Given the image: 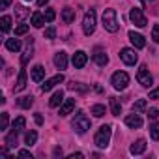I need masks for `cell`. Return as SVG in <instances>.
<instances>
[{
	"label": "cell",
	"instance_id": "obj_41",
	"mask_svg": "<svg viewBox=\"0 0 159 159\" xmlns=\"http://www.w3.org/2000/svg\"><path fill=\"white\" fill-rule=\"evenodd\" d=\"M150 99H159V88H153L150 92Z\"/></svg>",
	"mask_w": 159,
	"mask_h": 159
},
{
	"label": "cell",
	"instance_id": "obj_10",
	"mask_svg": "<svg viewBox=\"0 0 159 159\" xmlns=\"http://www.w3.org/2000/svg\"><path fill=\"white\" fill-rule=\"evenodd\" d=\"M127 36H129V41L133 43V47H135V49H142V47L146 45V39H144V36H142V34H139V32L131 30Z\"/></svg>",
	"mask_w": 159,
	"mask_h": 159
},
{
	"label": "cell",
	"instance_id": "obj_43",
	"mask_svg": "<svg viewBox=\"0 0 159 159\" xmlns=\"http://www.w3.org/2000/svg\"><path fill=\"white\" fill-rule=\"evenodd\" d=\"M11 2H13V0H2V2H0V8H2V10H6V8L11 4Z\"/></svg>",
	"mask_w": 159,
	"mask_h": 159
},
{
	"label": "cell",
	"instance_id": "obj_3",
	"mask_svg": "<svg viewBox=\"0 0 159 159\" xmlns=\"http://www.w3.org/2000/svg\"><path fill=\"white\" fill-rule=\"evenodd\" d=\"M71 127H73L79 135H83V133H86V131L90 129V120L86 118L84 112H77L75 118H73V122H71Z\"/></svg>",
	"mask_w": 159,
	"mask_h": 159
},
{
	"label": "cell",
	"instance_id": "obj_37",
	"mask_svg": "<svg viewBox=\"0 0 159 159\" xmlns=\"http://www.w3.org/2000/svg\"><path fill=\"white\" fill-rule=\"evenodd\" d=\"M43 15H45V21H47V23H51V21H54V17H56V13H54V10H51V8H49V10H45V13H43Z\"/></svg>",
	"mask_w": 159,
	"mask_h": 159
},
{
	"label": "cell",
	"instance_id": "obj_33",
	"mask_svg": "<svg viewBox=\"0 0 159 159\" xmlns=\"http://www.w3.org/2000/svg\"><path fill=\"white\" fill-rule=\"evenodd\" d=\"M67 88H69V90H77V92H81V94L88 92V86H84L83 83H71V84H69Z\"/></svg>",
	"mask_w": 159,
	"mask_h": 159
},
{
	"label": "cell",
	"instance_id": "obj_25",
	"mask_svg": "<svg viewBox=\"0 0 159 159\" xmlns=\"http://www.w3.org/2000/svg\"><path fill=\"white\" fill-rule=\"evenodd\" d=\"M32 43H34V41H32V38H30V39L26 41V51H25V54H23V58H21V64H23V66L32 58Z\"/></svg>",
	"mask_w": 159,
	"mask_h": 159
},
{
	"label": "cell",
	"instance_id": "obj_39",
	"mask_svg": "<svg viewBox=\"0 0 159 159\" xmlns=\"http://www.w3.org/2000/svg\"><path fill=\"white\" fill-rule=\"evenodd\" d=\"M152 39L155 43H159V25H153V28H152Z\"/></svg>",
	"mask_w": 159,
	"mask_h": 159
},
{
	"label": "cell",
	"instance_id": "obj_14",
	"mask_svg": "<svg viewBox=\"0 0 159 159\" xmlns=\"http://www.w3.org/2000/svg\"><path fill=\"white\" fill-rule=\"evenodd\" d=\"M94 62L98 64V66H107L109 64V56H107V52L103 51V49H96L94 51Z\"/></svg>",
	"mask_w": 159,
	"mask_h": 159
},
{
	"label": "cell",
	"instance_id": "obj_34",
	"mask_svg": "<svg viewBox=\"0 0 159 159\" xmlns=\"http://www.w3.org/2000/svg\"><path fill=\"white\" fill-rule=\"evenodd\" d=\"M8 124H10V114L8 112H2L0 114V129H8Z\"/></svg>",
	"mask_w": 159,
	"mask_h": 159
},
{
	"label": "cell",
	"instance_id": "obj_22",
	"mask_svg": "<svg viewBox=\"0 0 159 159\" xmlns=\"http://www.w3.org/2000/svg\"><path fill=\"white\" fill-rule=\"evenodd\" d=\"M6 49L11 51V52H19L21 51V41L15 39V38H10V39H6Z\"/></svg>",
	"mask_w": 159,
	"mask_h": 159
},
{
	"label": "cell",
	"instance_id": "obj_18",
	"mask_svg": "<svg viewBox=\"0 0 159 159\" xmlns=\"http://www.w3.org/2000/svg\"><path fill=\"white\" fill-rule=\"evenodd\" d=\"M43 77H45V67L39 66V64L34 66V67H32V81H34V83H39Z\"/></svg>",
	"mask_w": 159,
	"mask_h": 159
},
{
	"label": "cell",
	"instance_id": "obj_31",
	"mask_svg": "<svg viewBox=\"0 0 159 159\" xmlns=\"http://www.w3.org/2000/svg\"><path fill=\"white\" fill-rule=\"evenodd\" d=\"M92 114L96 116V118H101V116H105V105H94L92 107Z\"/></svg>",
	"mask_w": 159,
	"mask_h": 159
},
{
	"label": "cell",
	"instance_id": "obj_5",
	"mask_svg": "<svg viewBox=\"0 0 159 159\" xmlns=\"http://www.w3.org/2000/svg\"><path fill=\"white\" fill-rule=\"evenodd\" d=\"M111 83H112V86L116 90H125L127 84H129V75L125 71H116V73H112Z\"/></svg>",
	"mask_w": 159,
	"mask_h": 159
},
{
	"label": "cell",
	"instance_id": "obj_1",
	"mask_svg": "<svg viewBox=\"0 0 159 159\" xmlns=\"http://www.w3.org/2000/svg\"><path fill=\"white\" fill-rule=\"evenodd\" d=\"M101 21H103V28L107 32H118L120 25H118V17H116V10H112V8L105 10Z\"/></svg>",
	"mask_w": 159,
	"mask_h": 159
},
{
	"label": "cell",
	"instance_id": "obj_17",
	"mask_svg": "<svg viewBox=\"0 0 159 159\" xmlns=\"http://www.w3.org/2000/svg\"><path fill=\"white\" fill-rule=\"evenodd\" d=\"M25 88H26V71L21 69L19 71V77H17V83L13 86V92H23Z\"/></svg>",
	"mask_w": 159,
	"mask_h": 159
},
{
	"label": "cell",
	"instance_id": "obj_46",
	"mask_svg": "<svg viewBox=\"0 0 159 159\" xmlns=\"http://www.w3.org/2000/svg\"><path fill=\"white\" fill-rule=\"evenodd\" d=\"M54 157H62V148H54Z\"/></svg>",
	"mask_w": 159,
	"mask_h": 159
},
{
	"label": "cell",
	"instance_id": "obj_38",
	"mask_svg": "<svg viewBox=\"0 0 159 159\" xmlns=\"http://www.w3.org/2000/svg\"><path fill=\"white\" fill-rule=\"evenodd\" d=\"M54 36H56V28H54V26H49V28L45 30V38H47V39H54Z\"/></svg>",
	"mask_w": 159,
	"mask_h": 159
},
{
	"label": "cell",
	"instance_id": "obj_2",
	"mask_svg": "<svg viewBox=\"0 0 159 159\" xmlns=\"http://www.w3.org/2000/svg\"><path fill=\"white\" fill-rule=\"evenodd\" d=\"M111 135H112V127H111L109 124L101 125V127L98 129L96 137H94L96 146H98V148H107V146H109V142H111Z\"/></svg>",
	"mask_w": 159,
	"mask_h": 159
},
{
	"label": "cell",
	"instance_id": "obj_47",
	"mask_svg": "<svg viewBox=\"0 0 159 159\" xmlns=\"http://www.w3.org/2000/svg\"><path fill=\"white\" fill-rule=\"evenodd\" d=\"M47 2H49V0H38V4H39V6H45Z\"/></svg>",
	"mask_w": 159,
	"mask_h": 159
},
{
	"label": "cell",
	"instance_id": "obj_12",
	"mask_svg": "<svg viewBox=\"0 0 159 159\" xmlns=\"http://www.w3.org/2000/svg\"><path fill=\"white\" fill-rule=\"evenodd\" d=\"M125 125L131 127V129H139L142 125V118L139 116V112H133V114H127L125 116Z\"/></svg>",
	"mask_w": 159,
	"mask_h": 159
},
{
	"label": "cell",
	"instance_id": "obj_27",
	"mask_svg": "<svg viewBox=\"0 0 159 159\" xmlns=\"http://www.w3.org/2000/svg\"><path fill=\"white\" fill-rule=\"evenodd\" d=\"M0 28H2V32H10V28H11V17L10 15H2V19H0Z\"/></svg>",
	"mask_w": 159,
	"mask_h": 159
},
{
	"label": "cell",
	"instance_id": "obj_19",
	"mask_svg": "<svg viewBox=\"0 0 159 159\" xmlns=\"http://www.w3.org/2000/svg\"><path fill=\"white\" fill-rule=\"evenodd\" d=\"M64 103V90H56L54 94H52V98L49 99V105L51 107H58V105H62Z\"/></svg>",
	"mask_w": 159,
	"mask_h": 159
},
{
	"label": "cell",
	"instance_id": "obj_30",
	"mask_svg": "<svg viewBox=\"0 0 159 159\" xmlns=\"http://www.w3.org/2000/svg\"><path fill=\"white\" fill-rule=\"evenodd\" d=\"M36 140H38V133H36V131H28V133L25 135V144L32 146V144H36Z\"/></svg>",
	"mask_w": 159,
	"mask_h": 159
},
{
	"label": "cell",
	"instance_id": "obj_21",
	"mask_svg": "<svg viewBox=\"0 0 159 159\" xmlns=\"http://www.w3.org/2000/svg\"><path fill=\"white\" fill-rule=\"evenodd\" d=\"M62 21H64L66 25L73 23V21H75V10H71V8H64V10H62Z\"/></svg>",
	"mask_w": 159,
	"mask_h": 159
},
{
	"label": "cell",
	"instance_id": "obj_8",
	"mask_svg": "<svg viewBox=\"0 0 159 159\" xmlns=\"http://www.w3.org/2000/svg\"><path fill=\"white\" fill-rule=\"evenodd\" d=\"M120 58H122V62L127 64V66H135V64L139 62V54L135 52V49H127V47L120 51Z\"/></svg>",
	"mask_w": 159,
	"mask_h": 159
},
{
	"label": "cell",
	"instance_id": "obj_42",
	"mask_svg": "<svg viewBox=\"0 0 159 159\" xmlns=\"http://www.w3.org/2000/svg\"><path fill=\"white\" fill-rule=\"evenodd\" d=\"M19 157H28V159H32V153H30L28 150H21V152H19Z\"/></svg>",
	"mask_w": 159,
	"mask_h": 159
},
{
	"label": "cell",
	"instance_id": "obj_28",
	"mask_svg": "<svg viewBox=\"0 0 159 159\" xmlns=\"http://www.w3.org/2000/svg\"><path fill=\"white\" fill-rule=\"evenodd\" d=\"M6 144H8L10 148H15V146H17V131H15V129H11V133L6 137Z\"/></svg>",
	"mask_w": 159,
	"mask_h": 159
},
{
	"label": "cell",
	"instance_id": "obj_20",
	"mask_svg": "<svg viewBox=\"0 0 159 159\" xmlns=\"http://www.w3.org/2000/svg\"><path fill=\"white\" fill-rule=\"evenodd\" d=\"M30 23H32V26H36V28H41V26L45 25V15H43V13H39V11H36V13H32V19H30Z\"/></svg>",
	"mask_w": 159,
	"mask_h": 159
},
{
	"label": "cell",
	"instance_id": "obj_4",
	"mask_svg": "<svg viewBox=\"0 0 159 159\" xmlns=\"http://www.w3.org/2000/svg\"><path fill=\"white\" fill-rule=\"evenodd\" d=\"M96 30V11L94 10H88L84 13V19H83V32L86 36H92Z\"/></svg>",
	"mask_w": 159,
	"mask_h": 159
},
{
	"label": "cell",
	"instance_id": "obj_7",
	"mask_svg": "<svg viewBox=\"0 0 159 159\" xmlns=\"http://www.w3.org/2000/svg\"><path fill=\"white\" fill-rule=\"evenodd\" d=\"M137 81H139V84H142L144 88H150V86L153 84V77L150 75V71H148L146 66H140V69L137 71Z\"/></svg>",
	"mask_w": 159,
	"mask_h": 159
},
{
	"label": "cell",
	"instance_id": "obj_40",
	"mask_svg": "<svg viewBox=\"0 0 159 159\" xmlns=\"http://www.w3.org/2000/svg\"><path fill=\"white\" fill-rule=\"evenodd\" d=\"M157 116H159V111H157V109H150V111H148V118H150V120H155Z\"/></svg>",
	"mask_w": 159,
	"mask_h": 159
},
{
	"label": "cell",
	"instance_id": "obj_29",
	"mask_svg": "<svg viewBox=\"0 0 159 159\" xmlns=\"http://www.w3.org/2000/svg\"><path fill=\"white\" fill-rule=\"evenodd\" d=\"M146 111V99H137L133 103V112H144Z\"/></svg>",
	"mask_w": 159,
	"mask_h": 159
},
{
	"label": "cell",
	"instance_id": "obj_44",
	"mask_svg": "<svg viewBox=\"0 0 159 159\" xmlns=\"http://www.w3.org/2000/svg\"><path fill=\"white\" fill-rule=\"evenodd\" d=\"M34 118H36V124H38V125H41V124H43V118H41V114H39V112H38Z\"/></svg>",
	"mask_w": 159,
	"mask_h": 159
},
{
	"label": "cell",
	"instance_id": "obj_13",
	"mask_svg": "<svg viewBox=\"0 0 159 159\" xmlns=\"http://www.w3.org/2000/svg\"><path fill=\"white\" fill-rule=\"evenodd\" d=\"M146 140L144 139H139V140H135L131 146H129V153L131 155H140V153H144V150H146Z\"/></svg>",
	"mask_w": 159,
	"mask_h": 159
},
{
	"label": "cell",
	"instance_id": "obj_16",
	"mask_svg": "<svg viewBox=\"0 0 159 159\" xmlns=\"http://www.w3.org/2000/svg\"><path fill=\"white\" fill-rule=\"evenodd\" d=\"M54 66H56L58 69H66V67H67V52H64V51L56 52V54H54Z\"/></svg>",
	"mask_w": 159,
	"mask_h": 159
},
{
	"label": "cell",
	"instance_id": "obj_9",
	"mask_svg": "<svg viewBox=\"0 0 159 159\" xmlns=\"http://www.w3.org/2000/svg\"><path fill=\"white\" fill-rule=\"evenodd\" d=\"M60 83H64V75H62V73H58V75L47 79L45 84H41V90H43V92H49V90H52V88H54L56 84H60Z\"/></svg>",
	"mask_w": 159,
	"mask_h": 159
},
{
	"label": "cell",
	"instance_id": "obj_6",
	"mask_svg": "<svg viewBox=\"0 0 159 159\" xmlns=\"http://www.w3.org/2000/svg\"><path fill=\"white\" fill-rule=\"evenodd\" d=\"M129 19H131V23H133L135 26H139V28H144V26L148 25V19H146V15L142 13V8H133L131 13H129Z\"/></svg>",
	"mask_w": 159,
	"mask_h": 159
},
{
	"label": "cell",
	"instance_id": "obj_45",
	"mask_svg": "<svg viewBox=\"0 0 159 159\" xmlns=\"http://www.w3.org/2000/svg\"><path fill=\"white\" fill-rule=\"evenodd\" d=\"M75 157H84V155H83V153H79V152H77V153H71V155H67V159H75Z\"/></svg>",
	"mask_w": 159,
	"mask_h": 159
},
{
	"label": "cell",
	"instance_id": "obj_32",
	"mask_svg": "<svg viewBox=\"0 0 159 159\" xmlns=\"http://www.w3.org/2000/svg\"><path fill=\"white\" fill-rule=\"evenodd\" d=\"M150 137H152L153 140H159V122H153V124L150 125Z\"/></svg>",
	"mask_w": 159,
	"mask_h": 159
},
{
	"label": "cell",
	"instance_id": "obj_11",
	"mask_svg": "<svg viewBox=\"0 0 159 159\" xmlns=\"http://www.w3.org/2000/svg\"><path fill=\"white\" fill-rule=\"evenodd\" d=\"M73 66L77 67V69H81V67H84L86 66V62H88V56H86V52L84 51H77L75 54H73Z\"/></svg>",
	"mask_w": 159,
	"mask_h": 159
},
{
	"label": "cell",
	"instance_id": "obj_35",
	"mask_svg": "<svg viewBox=\"0 0 159 159\" xmlns=\"http://www.w3.org/2000/svg\"><path fill=\"white\" fill-rule=\"evenodd\" d=\"M28 13H30V11H28L25 6H15V17H17V19H23V17H26Z\"/></svg>",
	"mask_w": 159,
	"mask_h": 159
},
{
	"label": "cell",
	"instance_id": "obj_24",
	"mask_svg": "<svg viewBox=\"0 0 159 159\" xmlns=\"http://www.w3.org/2000/svg\"><path fill=\"white\" fill-rule=\"evenodd\" d=\"M109 103H111V111H112V114H114V116H120V112H122V103L118 101V98H111Z\"/></svg>",
	"mask_w": 159,
	"mask_h": 159
},
{
	"label": "cell",
	"instance_id": "obj_26",
	"mask_svg": "<svg viewBox=\"0 0 159 159\" xmlns=\"http://www.w3.org/2000/svg\"><path fill=\"white\" fill-rule=\"evenodd\" d=\"M25 125H26V120H25L23 116H19V118H15V120H13V124H11V129H15L17 133H21V131L25 129Z\"/></svg>",
	"mask_w": 159,
	"mask_h": 159
},
{
	"label": "cell",
	"instance_id": "obj_15",
	"mask_svg": "<svg viewBox=\"0 0 159 159\" xmlns=\"http://www.w3.org/2000/svg\"><path fill=\"white\" fill-rule=\"evenodd\" d=\"M73 109H75V98H71V99H64V103L60 105V116H67V114H71Z\"/></svg>",
	"mask_w": 159,
	"mask_h": 159
},
{
	"label": "cell",
	"instance_id": "obj_23",
	"mask_svg": "<svg viewBox=\"0 0 159 159\" xmlns=\"http://www.w3.org/2000/svg\"><path fill=\"white\" fill-rule=\"evenodd\" d=\"M17 105H19L21 109H30V107L34 105V98H32V96H25V98H19V99H17Z\"/></svg>",
	"mask_w": 159,
	"mask_h": 159
},
{
	"label": "cell",
	"instance_id": "obj_36",
	"mask_svg": "<svg viewBox=\"0 0 159 159\" xmlns=\"http://www.w3.org/2000/svg\"><path fill=\"white\" fill-rule=\"evenodd\" d=\"M28 32V25H25V23H21L17 28H15V36H25Z\"/></svg>",
	"mask_w": 159,
	"mask_h": 159
}]
</instances>
